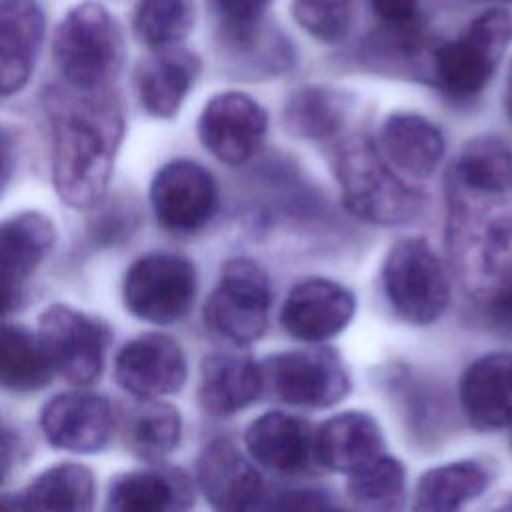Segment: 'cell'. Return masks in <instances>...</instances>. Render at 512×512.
<instances>
[{
  "label": "cell",
  "mask_w": 512,
  "mask_h": 512,
  "mask_svg": "<svg viewBox=\"0 0 512 512\" xmlns=\"http://www.w3.org/2000/svg\"><path fill=\"white\" fill-rule=\"evenodd\" d=\"M44 108L54 188L62 202L90 208L106 192L124 136L122 104L108 86L60 84L46 90Z\"/></svg>",
  "instance_id": "obj_1"
},
{
  "label": "cell",
  "mask_w": 512,
  "mask_h": 512,
  "mask_svg": "<svg viewBox=\"0 0 512 512\" xmlns=\"http://www.w3.org/2000/svg\"><path fill=\"white\" fill-rule=\"evenodd\" d=\"M334 170L344 206L368 224L398 226L422 210L418 190L398 176L366 136H352L340 144Z\"/></svg>",
  "instance_id": "obj_2"
},
{
  "label": "cell",
  "mask_w": 512,
  "mask_h": 512,
  "mask_svg": "<svg viewBox=\"0 0 512 512\" xmlns=\"http://www.w3.org/2000/svg\"><path fill=\"white\" fill-rule=\"evenodd\" d=\"M510 44L512 12L486 10L460 36L432 52L430 80L450 98H474L488 86Z\"/></svg>",
  "instance_id": "obj_3"
},
{
  "label": "cell",
  "mask_w": 512,
  "mask_h": 512,
  "mask_svg": "<svg viewBox=\"0 0 512 512\" xmlns=\"http://www.w3.org/2000/svg\"><path fill=\"white\" fill-rule=\"evenodd\" d=\"M52 52L66 84L106 88L122 62V36L104 6L82 2L56 26Z\"/></svg>",
  "instance_id": "obj_4"
},
{
  "label": "cell",
  "mask_w": 512,
  "mask_h": 512,
  "mask_svg": "<svg viewBox=\"0 0 512 512\" xmlns=\"http://www.w3.org/2000/svg\"><path fill=\"white\" fill-rule=\"evenodd\" d=\"M382 288L388 304L408 324L428 326L448 308V274L430 242L408 236L394 242L382 264Z\"/></svg>",
  "instance_id": "obj_5"
},
{
  "label": "cell",
  "mask_w": 512,
  "mask_h": 512,
  "mask_svg": "<svg viewBox=\"0 0 512 512\" xmlns=\"http://www.w3.org/2000/svg\"><path fill=\"white\" fill-rule=\"evenodd\" d=\"M454 242L468 252L464 274L480 318L494 332L512 336V218L494 216L472 240Z\"/></svg>",
  "instance_id": "obj_6"
},
{
  "label": "cell",
  "mask_w": 512,
  "mask_h": 512,
  "mask_svg": "<svg viewBox=\"0 0 512 512\" xmlns=\"http://www.w3.org/2000/svg\"><path fill=\"white\" fill-rule=\"evenodd\" d=\"M270 280L250 258H230L204 304L206 326L236 346L260 340L268 328Z\"/></svg>",
  "instance_id": "obj_7"
},
{
  "label": "cell",
  "mask_w": 512,
  "mask_h": 512,
  "mask_svg": "<svg viewBox=\"0 0 512 512\" xmlns=\"http://www.w3.org/2000/svg\"><path fill=\"white\" fill-rule=\"evenodd\" d=\"M262 364L264 386L272 394L298 408H332L352 388L350 372L342 356L328 346L288 350L268 356Z\"/></svg>",
  "instance_id": "obj_8"
},
{
  "label": "cell",
  "mask_w": 512,
  "mask_h": 512,
  "mask_svg": "<svg viewBox=\"0 0 512 512\" xmlns=\"http://www.w3.org/2000/svg\"><path fill=\"white\" fill-rule=\"evenodd\" d=\"M198 276L194 264L172 252H152L126 270L124 304L140 320L174 324L188 316L196 298Z\"/></svg>",
  "instance_id": "obj_9"
},
{
  "label": "cell",
  "mask_w": 512,
  "mask_h": 512,
  "mask_svg": "<svg viewBox=\"0 0 512 512\" xmlns=\"http://www.w3.org/2000/svg\"><path fill=\"white\" fill-rule=\"evenodd\" d=\"M38 338L52 370L84 386L100 378L112 330L92 314L68 304H52L40 314Z\"/></svg>",
  "instance_id": "obj_10"
},
{
  "label": "cell",
  "mask_w": 512,
  "mask_h": 512,
  "mask_svg": "<svg viewBox=\"0 0 512 512\" xmlns=\"http://www.w3.org/2000/svg\"><path fill=\"white\" fill-rule=\"evenodd\" d=\"M150 204L164 230L190 234L216 214L218 186L204 166L178 158L156 172L150 184Z\"/></svg>",
  "instance_id": "obj_11"
},
{
  "label": "cell",
  "mask_w": 512,
  "mask_h": 512,
  "mask_svg": "<svg viewBox=\"0 0 512 512\" xmlns=\"http://www.w3.org/2000/svg\"><path fill=\"white\" fill-rule=\"evenodd\" d=\"M268 112L248 94L228 90L212 96L200 118L198 138L222 164L242 166L262 146Z\"/></svg>",
  "instance_id": "obj_12"
},
{
  "label": "cell",
  "mask_w": 512,
  "mask_h": 512,
  "mask_svg": "<svg viewBox=\"0 0 512 512\" xmlns=\"http://www.w3.org/2000/svg\"><path fill=\"white\" fill-rule=\"evenodd\" d=\"M356 314L354 294L328 278H306L288 292L280 322L284 330L308 344H322L348 328Z\"/></svg>",
  "instance_id": "obj_13"
},
{
  "label": "cell",
  "mask_w": 512,
  "mask_h": 512,
  "mask_svg": "<svg viewBox=\"0 0 512 512\" xmlns=\"http://www.w3.org/2000/svg\"><path fill=\"white\" fill-rule=\"evenodd\" d=\"M196 482L206 502L224 512L262 508L266 486L256 466L228 438H214L196 458Z\"/></svg>",
  "instance_id": "obj_14"
},
{
  "label": "cell",
  "mask_w": 512,
  "mask_h": 512,
  "mask_svg": "<svg viewBox=\"0 0 512 512\" xmlns=\"http://www.w3.org/2000/svg\"><path fill=\"white\" fill-rule=\"evenodd\" d=\"M186 356L166 334H142L114 358V378L134 398H162L186 382Z\"/></svg>",
  "instance_id": "obj_15"
},
{
  "label": "cell",
  "mask_w": 512,
  "mask_h": 512,
  "mask_svg": "<svg viewBox=\"0 0 512 512\" xmlns=\"http://www.w3.org/2000/svg\"><path fill=\"white\" fill-rule=\"evenodd\" d=\"M40 428L52 446L92 454L108 444L114 430V412L100 394L86 390L62 392L42 408Z\"/></svg>",
  "instance_id": "obj_16"
},
{
  "label": "cell",
  "mask_w": 512,
  "mask_h": 512,
  "mask_svg": "<svg viewBox=\"0 0 512 512\" xmlns=\"http://www.w3.org/2000/svg\"><path fill=\"white\" fill-rule=\"evenodd\" d=\"M450 210L466 214L472 204L500 196L512 186V148L494 134L470 138L450 168Z\"/></svg>",
  "instance_id": "obj_17"
},
{
  "label": "cell",
  "mask_w": 512,
  "mask_h": 512,
  "mask_svg": "<svg viewBox=\"0 0 512 512\" xmlns=\"http://www.w3.org/2000/svg\"><path fill=\"white\" fill-rule=\"evenodd\" d=\"M244 444L254 462L278 474H302L316 460V430L300 416L270 410L244 430Z\"/></svg>",
  "instance_id": "obj_18"
},
{
  "label": "cell",
  "mask_w": 512,
  "mask_h": 512,
  "mask_svg": "<svg viewBox=\"0 0 512 512\" xmlns=\"http://www.w3.org/2000/svg\"><path fill=\"white\" fill-rule=\"evenodd\" d=\"M458 398L472 428L494 432L512 426V354L490 352L472 360L460 376Z\"/></svg>",
  "instance_id": "obj_19"
},
{
  "label": "cell",
  "mask_w": 512,
  "mask_h": 512,
  "mask_svg": "<svg viewBox=\"0 0 512 512\" xmlns=\"http://www.w3.org/2000/svg\"><path fill=\"white\" fill-rule=\"evenodd\" d=\"M264 390L262 364L242 352H214L202 360L198 402L212 416L248 408Z\"/></svg>",
  "instance_id": "obj_20"
},
{
  "label": "cell",
  "mask_w": 512,
  "mask_h": 512,
  "mask_svg": "<svg viewBox=\"0 0 512 512\" xmlns=\"http://www.w3.org/2000/svg\"><path fill=\"white\" fill-rule=\"evenodd\" d=\"M44 38V14L34 0H0V96L28 82Z\"/></svg>",
  "instance_id": "obj_21"
},
{
  "label": "cell",
  "mask_w": 512,
  "mask_h": 512,
  "mask_svg": "<svg viewBox=\"0 0 512 512\" xmlns=\"http://www.w3.org/2000/svg\"><path fill=\"white\" fill-rule=\"evenodd\" d=\"M198 74L200 60L194 52L178 46L156 48L136 70V90L142 108L154 118L176 116Z\"/></svg>",
  "instance_id": "obj_22"
},
{
  "label": "cell",
  "mask_w": 512,
  "mask_h": 512,
  "mask_svg": "<svg viewBox=\"0 0 512 512\" xmlns=\"http://www.w3.org/2000/svg\"><path fill=\"white\" fill-rule=\"evenodd\" d=\"M378 150L402 176L428 178L444 158L442 130L414 112L390 114L378 134Z\"/></svg>",
  "instance_id": "obj_23"
},
{
  "label": "cell",
  "mask_w": 512,
  "mask_h": 512,
  "mask_svg": "<svg viewBox=\"0 0 512 512\" xmlns=\"http://www.w3.org/2000/svg\"><path fill=\"white\" fill-rule=\"evenodd\" d=\"M54 224L42 212H20L0 220V292L20 300L30 274L52 250Z\"/></svg>",
  "instance_id": "obj_24"
},
{
  "label": "cell",
  "mask_w": 512,
  "mask_h": 512,
  "mask_svg": "<svg viewBox=\"0 0 512 512\" xmlns=\"http://www.w3.org/2000/svg\"><path fill=\"white\" fill-rule=\"evenodd\" d=\"M384 448L380 424L362 410L334 414L316 430V460L332 472L350 474L382 456Z\"/></svg>",
  "instance_id": "obj_25"
},
{
  "label": "cell",
  "mask_w": 512,
  "mask_h": 512,
  "mask_svg": "<svg viewBox=\"0 0 512 512\" xmlns=\"http://www.w3.org/2000/svg\"><path fill=\"white\" fill-rule=\"evenodd\" d=\"M194 504V486L178 468L132 470L112 478L108 508L120 512L186 510Z\"/></svg>",
  "instance_id": "obj_26"
},
{
  "label": "cell",
  "mask_w": 512,
  "mask_h": 512,
  "mask_svg": "<svg viewBox=\"0 0 512 512\" xmlns=\"http://www.w3.org/2000/svg\"><path fill=\"white\" fill-rule=\"evenodd\" d=\"M92 472L74 462H62L40 472L22 492L2 496V508H34V510H90L94 502Z\"/></svg>",
  "instance_id": "obj_27"
},
{
  "label": "cell",
  "mask_w": 512,
  "mask_h": 512,
  "mask_svg": "<svg viewBox=\"0 0 512 512\" xmlns=\"http://www.w3.org/2000/svg\"><path fill=\"white\" fill-rule=\"evenodd\" d=\"M490 470L478 460H456L426 470L414 488V510L452 512L480 498L490 486Z\"/></svg>",
  "instance_id": "obj_28"
},
{
  "label": "cell",
  "mask_w": 512,
  "mask_h": 512,
  "mask_svg": "<svg viewBox=\"0 0 512 512\" xmlns=\"http://www.w3.org/2000/svg\"><path fill=\"white\" fill-rule=\"evenodd\" d=\"M124 442L146 462L164 460L180 442V412L160 398H138L124 414Z\"/></svg>",
  "instance_id": "obj_29"
},
{
  "label": "cell",
  "mask_w": 512,
  "mask_h": 512,
  "mask_svg": "<svg viewBox=\"0 0 512 512\" xmlns=\"http://www.w3.org/2000/svg\"><path fill=\"white\" fill-rule=\"evenodd\" d=\"M348 96L328 86H302L282 106V128L300 140H322L336 134L348 116Z\"/></svg>",
  "instance_id": "obj_30"
},
{
  "label": "cell",
  "mask_w": 512,
  "mask_h": 512,
  "mask_svg": "<svg viewBox=\"0 0 512 512\" xmlns=\"http://www.w3.org/2000/svg\"><path fill=\"white\" fill-rule=\"evenodd\" d=\"M52 366L38 334L0 324V388L10 392H34L48 384Z\"/></svg>",
  "instance_id": "obj_31"
},
{
  "label": "cell",
  "mask_w": 512,
  "mask_h": 512,
  "mask_svg": "<svg viewBox=\"0 0 512 512\" xmlns=\"http://www.w3.org/2000/svg\"><path fill=\"white\" fill-rule=\"evenodd\" d=\"M348 500L364 510H398L406 500L404 464L386 452L362 468L346 474Z\"/></svg>",
  "instance_id": "obj_32"
},
{
  "label": "cell",
  "mask_w": 512,
  "mask_h": 512,
  "mask_svg": "<svg viewBox=\"0 0 512 512\" xmlns=\"http://www.w3.org/2000/svg\"><path fill=\"white\" fill-rule=\"evenodd\" d=\"M194 24L192 0H140L134 14L136 36L150 48L176 46Z\"/></svg>",
  "instance_id": "obj_33"
},
{
  "label": "cell",
  "mask_w": 512,
  "mask_h": 512,
  "mask_svg": "<svg viewBox=\"0 0 512 512\" xmlns=\"http://www.w3.org/2000/svg\"><path fill=\"white\" fill-rule=\"evenodd\" d=\"M298 26L324 44L342 42L354 18V0H292Z\"/></svg>",
  "instance_id": "obj_34"
},
{
  "label": "cell",
  "mask_w": 512,
  "mask_h": 512,
  "mask_svg": "<svg viewBox=\"0 0 512 512\" xmlns=\"http://www.w3.org/2000/svg\"><path fill=\"white\" fill-rule=\"evenodd\" d=\"M272 0H206L210 14L232 46L246 50L260 34L262 16Z\"/></svg>",
  "instance_id": "obj_35"
},
{
  "label": "cell",
  "mask_w": 512,
  "mask_h": 512,
  "mask_svg": "<svg viewBox=\"0 0 512 512\" xmlns=\"http://www.w3.org/2000/svg\"><path fill=\"white\" fill-rule=\"evenodd\" d=\"M368 4L390 30H416L418 0H368Z\"/></svg>",
  "instance_id": "obj_36"
},
{
  "label": "cell",
  "mask_w": 512,
  "mask_h": 512,
  "mask_svg": "<svg viewBox=\"0 0 512 512\" xmlns=\"http://www.w3.org/2000/svg\"><path fill=\"white\" fill-rule=\"evenodd\" d=\"M24 456L26 444L22 436L0 418V488L14 476Z\"/></svg>",
  "instance_id": "obj_37"
},
{
  "label": "cell",
  "mask_w": 512,
  "mask_h": 512,
  "mask_svg": "<svg viewBox=\"0 0 512 512\" xmlns=\"http://www.w3.org/2000/svg\"><path fill=\"white\" fill-rule=\"evenodd\" d=\"M330 494L320 490H284L272 496V502H266L268 508H328L332 506Z\"/></svg>",
  "instance_id": "obj_38"
},
{
  "label": "cell",
  "mask_w": 512,
  "mask_h": 512,
  "mask_svg": "<svg viewBox=\"0 0 512 512\" xmlns=\"http://www.w3.org/2000/svg\"><path fill=\"white\" fill-rule=\"evenodd\" d=\"M16 166V144L12 134L0 124V194L12 178Z\"/></svg>",
  "instance_id": "obj_39"
},
{
  "label": "cell",
  "mask_w": 512,
  "mask_h": 512,
  "mask_svg": "<svg viewBox=\"0 0 512 512\" xmlns=\"http://www.w3.org/2000/svg\"><path fill=\"white\" fill-rule=\"evenodd\" d=\"M502 104H504V110H506L508 118L512 120V62H510L508 72H506V84H504V98H502Z\"/></svg>",
  "instance_id": "obj_40"
},
{
  "label": "cell",
  "mask_w": 512,
  "mask_h": 512,
  "mask_svg": "<svg viewBox=\"0 0 512 512\" xmlns=\"http://www.w3.org/2000/svg\"><path fill=\"white\" fill-rule=\"evenodd\" d=\"M16 298H12V296H8V294H4V292H0V316L2 314H6L10 308H14L16 306Z\"/></svg>",
  "instance_id": "obj_41"
},
{
  "label": "cell",
  "mask_w": 512,
  "mask_h": 512,
  "mask_svg": "<svg viewBox=\"0 0 512 512\" xmlns=\"http://www.w3.org/2000/svg\"><path fill=\"white\" fill-rule=\"evenodd\" d=\"M502 508H512V496H510L508 502H502Z\"/></svg>",
  "instance_id": "obj_42"
},
{
  "label": "cell",
  "mask_w": 512,
  "mask_h": 512,
  "mask_svg": "<svg viewBox=\"0 0 512 512\" xmlns=\"http://www.w3.org/2000/svg\"><path fill=\"white\" fill-rule=\"evenodd\" d=\"M490 2H512V0H490Z\"/></svg>",
  "instance_id": "obj_43"
}]
</instances>
